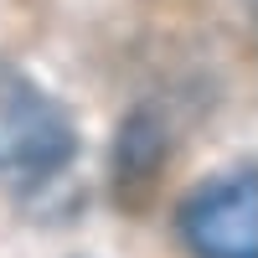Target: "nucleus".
Here are the masks:
<instances>
[{
  "label": "nucleus",
  "instance_id": "obj_2",
  "mask_svg": "<svg viewBox=\"0 0 258 258\" xmlns=\"http://www.w3.org/2000/svg\"><path fill=\"white\" fill-rule=\"evenodd\" d=\"M181 238L197 258H258V170H227L191 191Z\"/></svg>",
  "mask_w": 258,
  "mask_h": 258
},
{
  "label": "nucleus",
  "instance_id": "obj_1",
  "mask_svg": "<svg viewBox=\"0 0 258 258\" xmlns=\"http://www.w3.org/2000/svg\"><path fill=\"white\" fill-rule=\"evenodd\" d=\"M78 150L73 119L26 73L0 68V176L16 186L52 181Z\"/></svg>",
  "mask_w": 258,
  "mask_h": 258
}]
</instances>
